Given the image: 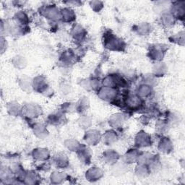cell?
Masks as SVG:
<instances>
[{"instance_id": "obj_1", "label": "cell", "mask_w": 185, "mask_h": 185, "mask_svg": "<svg viewBox=\"0 0 185 185\" xmlns=\"http://www.w3.org/2000/svg\"><path fill=\"white\" fill-rule=\"evenodd\" d=\"M100 96L103 99L107 100V99H111V98H113L115 96V91L112 88H108L107 87H106L105 88L102 89L100 92Z\"/></svg>"}, {"instance_id": "obj_2", "label": "cell", "mask_w": 185, "mask_h": 185, "mask_svg": "<svg viewBox=\"0 0 185 185\" xmlns=\"http://www.w3.org/2000/svg\"><path fill=\"white\" fill-rule=\"evenodd\" d=\"M96 131H90L87 134V139L86 140H88V142H90L91 144H95L96 142H98V140H99V134Z\"/></svg>"}, {"instance_id": "obj_3", "label": "cell", "mask_w": 185, "mask_h": 185, "mask_svg": "<svg viewBox=\"0 0 185 185\" xmlns=\"http://www.w3.org/2000/svg\"><path fill=\"white\" fill-rule=\"evenodd\" d=\"M127 103L129 106L131 108H135L137 107L140 104V99L138 97L132 96L128 97V100H127Z\"/></svg>"}, {"instance_id": "obj_4", "label": "cell", "mask_w": 185, "mask_h": 185, "mask_svg": "<svg viewBox=\"0 0 185 185\" xmlns=\"http://www.w3.org/2000/svg\"><path fill=\"white\" fill-rule=\"evenodd\" d=\"M34 157L39 160L46 159L49 157V153L47 150L38 149L34 151Z\"/></svg>"}, {"instance_id": "obj_5", "label": "cell", "mask_w": 185, "mask_h": 185, "mask_svg": "<svg viewBox=\"0 0 185 185\" xmlns=\"http://www.w3.org/2000/svg\"><path fill=\"white\" fill-rule=\"evenodd\" d=\"M149 137L145 133L141 134L140 133L138 135V137L137 138V142L138 145L140 146H145L149 142L148 140Z\"/></svg>"}, {"instance_id": "obj_6", "label": "cell", "mask_w": 185, "mask_h": 185, "mask_svg": "<svg viewBox=\"0 0 185 185\" xmlns=\"http://www.w3.org/2000/svg\"><path fill=\"white\" fill-rule=\"evenodd\" d=\"M171 146H172V144H171L170 141L166 139V140H163V141H161L159 145V148L163 152H168L170 150Z\"/></svg>"}, {"instance_id": "obj_7", "label": "cell", "mask_w": 185, "mask_h": 185, "mask_svg": "<svg viewBox=\"0 0 185 185\" xmlns=\"http://www.w3.org/2000/svg\"><path fill=\"white\" fill-rule=\"evenodd\" d=\"M63 17L67 21H72L75 18V15L73 11L70 9H64L63 10Z\"/></svg>"}, {"instance_id": "obj_8", "label": "cell", "mask_w": 185, "mask_h": 185, "mask_svg": "<svg viewBox=\"0 0 185 185\" xmlns=\"http://www.w3.org/2000/svg\"><path fill=\"white\" fill-rule=\"evenodd\" d=\"M151 88L148 85H142L138 90V94L141 96H148L151 93Z\"/></svg>"}, {"instance_id": "obj_9", "label": "cell", "mask_w": 185, "mask_h": 185, "mask_svg": "<svg viewBox=\"0 0 185 185\" xmlns=\"http://www.w3.org/2000/svg\"><path fill=\"white\" fill-rule=\"evenodd\" d=\"M172 15H171L170 14H164L162 17V21H163V24L166 26L171 25L174 22V18Z\"/></svg>"}, {"instance_id": "obj_10", "label": "cell", "mask_w": 185, "mask_h": 185, "mask_svg": "<svg viewBox=\"0 0 185 185\" xmlns=\"http://www.w3.org/2000/svg\"><path fill=\"white\" fill-rule=\"evenodd\" d=\"M47 13L46 15L52 19L57 18V17H59V13H58V10H56L55 7H51L47 9Z\"/></svg>"}, {"instance_id": "obj_11", "label": "cell", "mask_w": 185, "mask_h": 185, "mask_svg": "<svg viewBox=\"0 0 185 185\" xmlns=\"http://www.w3.org/2000/svg\"><path fill=\"white\" fill-rule=\"evenodd\" d=\"M56 161L57 163V165L59 166H64L67 164V158L65 157L64 155L57 156Z\"/></svg>"}, {"instance_id": "obj_12", "label": "cell", "mask_w": 185, "mask_h": 185, "mask_svg": "<svg viewBox=\"0 0 185 185\" xmlns=\"http://www.w3.org/2000/svg\"><path fill=\"white\" fill-rule=\"evenodd\" d=\"M137 156V152L135 151V150H134V151H132V152L128 153L127 154L126 157H125V158H126L127 161H128L133 162V161H135V159H136Z\"/></svg>"}, {"instance_id": "obj_13", "label": "cell", "mask_w": 185, "mask_h": 185, "mask_svg": "<svg viewBox=\"0 0 185 185\" xmlns=\"http://www.w3.org/2000/svg\"><path fill=\"white\" fill-rule=\"evenodd\" d=\"M114 133H109V134H106V139L105 141L106 142H108L109 143H111V142H114V140H115V139L117 138V137H116L115 134H114Z\"/></svg>"}]
</instances>
